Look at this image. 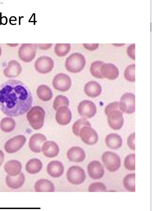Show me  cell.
<instances>
[{
  "label": "cell",
  "mask_w": 152,
  "mask_h": 211,
  "mask_svg": "<svg viewBox=\"0 0 152 211\" xmlns=\"http://www.w3.org/2000/svg\"><path fill=\"white\" fill-rule=\"evenodd\" d=\"M32 101L29 89L20 80H9L0 85V109L8 116L25 113L31 108Z\"/></svg>",
  "instance_id": "cell-1"
},
{
  "label": "cell",
  "mask_w": 152,
  "mask_h": 211,
  "mask_svg": "<svg viewBox=\"0 0 152 211\" xmlns=\"http://www.w3.org/2000/svg\"><path fill=\"white\" fill-rule=\"evenodd\" d=\"M104 112L107 116L109 126L114 130L120 129L123 126L124 119L119 102L115 101L109 104L105 107Z\"/></svg>",
  "instance_id": "cell-2"
},
{
  "label": "cell",
  "mask_w": 152,
  "mask_h": 211,
  "mask_svg": "<svg viewBox=\"0 0 152 211\" xmlns=\"http://www.w3.org/2000/svg\"><path fill=\"white\" fill-rule=\"evenodd\" d=\"M45 112L41 107H33L28 112L26 117L31 126L35 130H39L43 126Z\"/></svg>",
  "instance_id": "cell-3"
},
{
  "label": "cell",
  "mask_w": 152,
  "mask_h": 211,
  "mask_svg": "<svg viewBox=\"0 0 152 211\" xmlns=\"http://www.w3.org/2000/svg\"><path fill=\"white\" fill-rule=\"evenodd\" d=\"M86 61L84 56L79 53H74L69 55L65 62V67L69 72L75 73L84 68Z\"/></svg>",
  "instance_id": "cell-4"
},
{
  "label": "cell",
  "mask_w": 152,
  "mask_h": 211,
  "mask_svg": "<svg viewBox=\"0 0 152 211\" xmlns=\"http://www.w3.org/2000/svg\"><path fill=\"white\" fill-rule=\"evenodd\" d=\"M101 159L106 169L110 172H116L120 167V158L114 152L108 151L105 152L102 155Z\"/></svg>",
  "instance_id": "cell-5"
},
{
  "label": "cell",
  "mask_w": 152,
  "mask_h": 211,
  "mask_svg": "<svg viewBox=\"0 0 152 211\" xmlns=\"http://www.w3.org/2000/svg\"><path fill=\"white\" fill-rule=\"evenodd\" d=\"M66 177L71 184L78 185L83 183L86 179L85 171L78 166H72L69 168L66 173Z\"/></svg>",
  "instance_id": "cell-6"
},
{
  "label": "cell",
  "mask_w": 152,
  "mask_h": 211,
  "mask_svg": "<svg viewBox=\"0 0 152 211\" xmlns=\"http://www.w3.org/2000/svg\"><path fill=\"white\" fill-rule=\"evenodd\" d=\"M77 111L80 115L84 119H89L93 117L97 111L96 107L92 101L88 100H84L79 104Z\"/></svg>",
  "instance_id": "cell-7"
},
{
  "label": "cell",
  "mask_w": 152,
  "mask_h": 211,
  "mask_svg": "<svg viewBox=\"0 0 152 211\" xmlns=\"http://www.w3.org/2000/svg\"><path fill=\"white\" fill-rule=\"evenodd\" d=\"M53 88L56 90L62 92L68 91L72 85L70 77L67 74L60 73L54 77L52 81Z\"/></svg>",
  "instance_id": "cell-8"
},
{
  "label": "cell",
  "mask_w": 152,
  "mask_h": 211,
  "mask_svg": "<svg viewBox=\"0 0 152 211\" xmlns=\"http://www.w3.org/2000/svg\"><path fill=\"white\" fill-rule=\"evenodd\" d=\"M119 106L121 110L123 112L130 114L135 110V96L132 93H126L121 97Z\"/></svg>",
  "instance_id": "cell-9"
},
{
  "label": "cell",
  "mask_w": 152,
  "mask_h": 211,
  "mask_svg": "<svg viewBox=\"0 0 152 211\" xmlns=\"http://www.w3.org/2000/svg\"><path fill=\"white\" fill-rule=\"evenodd\" d=\"M54 62L48 56H43L37 58L34 66L36 71L39 73L45 74L51 71L54 67Z\"/></svg>",
  "instance_id": "cell-10"
},
{
  "label": "cell",
  "mask_w": 152,
  "mask_h": 211,
  "mask_svg": "<svg viewBox=\"0 0 152 211\" xmlns=\"http://www.w3.org/2000/svg\"><path fill=\"white\" fill-rule=\"evenodd\" d=\"M79 136L83 142L89 145H95L98 140V134L91 126H85L82 128Z\"/></svg>",
  "instance_id": "cell-11"
},
{
  "label": "cell",
  "mask_w": 152,
  "mask_h": 211,
  "mask_svg": "<svg viewBox=\"0 0 152 211\" xmlns=\"http://www.w3.org/2000/svg\"><path fill=\"white\" fill-rule=\"evenodd\" d=\"M26 141V137L23 135H19L8 140L4 145V149L9 153H15L20 149Z\"/></svg>",
  "instance_id": "cell-12"
},
{
  "label": "cell",
  "mask_w": 152,
  "mask_h": 211,
  "mask_svg": "<svg viewBox=\"0 0 152 211\" xmlns=\"http://www.w3.org/2000/svg\"><path fill=\"white\" fill-rule=\"evenodd\" d=\"M89 176L94 180H99L103 176L104 171L102 165L99 161L94 160L90 162L87 167Z\"/></svg>",
  "instance_id": "cell-13"
},
{
  "label": "cell",
  "mask_w": 152,
  "mask_h": 211,
  "mask_svg": "<svg viewBox=\"0 0 152 211\" xmlns=\"http://www.w3.org/2000/svg\"><path fill=\"white\" fill-rule=\"evenodd\" d=\"M72 118V112L67 106H61L56 110L55 119L59 125L65 126L71 122Z\"/></svg>",
  "instance_id": "cell-14"
},
{
  "label": "cell",
  "mask_w": 152,
  "mask_h": 211,
  "mask_svg": "<svg viewBox=\"0 0 152 211\" xmlns=\"http://www.w3.org/2000/svg\"><path fill=\"white\" fill-rule=\"evenodd\" d=\"M46 140V137L43 134L40 133L35 134L29 139V148L34 153H40L42 151V145Z\"/></svg>",
  "instance_id": "cell-15"
},
{
  "label": "cell",
  "mask_w": 152,
  "mask_h": 211,
  "mask_svg": "<svg viewBox=\"0 0 152 211\" xmlns=\"http://www.w3.org/2000/svg\"><path fill=\"white\" fill-rule=\"evenodd\" d=\"M66 156L70 161L75 163H80L83 161L86 157L84 150L79 146H73L68 150Z\"/></svg>",
  "instance_id": "cell-16"
},
{
  "label": "cell",
  "mask_w": 152,
  "mask_h": 211,
  "mask_svg": "<svg viewBox=\"0 0 152 211\" xmlns=\"http://www.w3.org/2000/svg\"><path fill=\"white\" fill-rule=\"evenodd\" d=\"M37 48L35 44H23L20 49L23 60L26 62L31 61L35 56Z\"/></svg>",
  "instance_id": "cell-17"
},
{
  "label": "cell",
  "mask_w": 152,
  "mask_h": 211,
  "mask_svg": "<svg viewBox=\"0 0 152 211\" xmlns=\"http://www.w3.org/2000/svg\"><path fill=\"white\" fill-rule=\"evenodd\" d=\"M47 171L48 174L52 177L58 178L63 174L64 168L62 163L58 161H53L48 164Z\"/></svg>",
  "instance_id": "cell-18"
},
{
  "label": "cell",
  "mask_w": 152,
  "mask_h": 211,
  "mask_svg": "<svg viewBox=\"0 0 152 211\" xmlns=\"http://www.w3.org/2000/svg\"><path fill=\"white\" fill-rule=\"evenodd\" d=\"M42 150L45 156L52 158L58 156L59 149L58 145L55 142L49 141L44 142L42 145Z\"/></svg>",
  "instance_id": "cell-19"
},
{
  "label": "cell",
  "mask_w": 152,
  "mask_h": 211,
  "mask_svg": "<svg viewBox=\"0 0 152 211\" xmlns=\"http://www.w3.org/2000/svg\"><path fill=\"white\" fill-rule=\"evenodd\" d=\"M101 73L104 78L110 80L115 79L119 74L118 70L115 66L110 63H104L101 68Z\"/></svg>",
  "instance_id": "cell-20"
},
{
  "label": "cell",
  "mask_w": 152,
  "mask_h": 211,
  "mask_svg": "<svg viewBox=\"0 0 152 211\" xmlns=\"http://www.w3.org/2000/svg\"><path fill=\"white\" fill-rule=\"evenodd\" d=\"M25 180V176L22 172L14 176L8 175L6 177L7 185L9 187L12 189H17L21 187L23 185Z\"/></svg>",
  "instance_id": "cell-21"
},
{
  "label": "cell",
  "mask_w": 152,
  "mask_h": 211,
  "mask_svg": "<svg viewBox=\"0 0 152 211\" xmlns=\"http://www.w3.org/2000/svg\"><path fill=\"white\" fill-rule=\"evenodd\" d=\"M22 165L20 162L15 160H10L6 162L4 166V169L8 175L12 176L19 174L22 170Z\"/></svg>",
  "instance_id": "cell-22"
},
{
  "label": "cell",
  "mask_w": 152,
  "mask_h": 211,
  "mask_svg": "<svg viewBox=\"0 0 152 211\" xmlns=\"http://www.w3.org/2000/svg\"><path fill=\"white\" fill-rule=\"evenodd\" d=\"M84 91L88 96L95 98L99 96L102 92V87L100 84L95 81H90L84 87Z\"/></svg>",
  "instance_id": "cell-23"
},
{
  "label": "cell",
  "mask_w": 152,
  "mask_h": 211,
  "mask_svg": "<svg viewBox=\"0 0 152 211\" xmlns=\"http://www.w3.org/2000/svg\"><path fill=\"white\" fill-rule=\"evenodd\" d=\"M105 141L106 146L113 150L119 149L122 144V139L121 136L115 133L107 135L105 138Z\"/></svg>",
  "instance_id": "cell-24"
},
{
  "label": "cell",
  "mask_w": 152,
  "mask_h": 211,
  "mask_svg": "<svg viewBox=\"0 0 152 211\" xmlns=\"http://www.w3.org/2000/svg\"><path fill=\"white\" fill-rule=\"evenodd\" d=\"M34 189L37 192H54L55 187L50 180L45 179H40L36 182L34 185Z\"/></svg>",
  "instance_id": "cell-25"
},
{
  "label": "cell",
  "mask_w": 152,
  "mask_h": 211,
  "mask_svg": "<svg viewBox=\"0 0 152 211\" xmlns=\"http://www.w3.org/2000/svg\"><path fill=\"white\" fill-rule=\"evenodd\" d=\"M42 162L37 158L30 159L27 162L25 166L26 171L31 174L38 173L42 170Z\"/></svg>",
  "instance_id": "cell-26"
},
{
  "label": "cell",
  "mask_w": 152,
  "mask_h": 211,
  "mask_svg": "<svg viewBox=\"0 0 152 211\" xmlns=\"http://www.w3.org/2000/svg\"><path fill=\"white\" fill-rule=\"evenodd\" d=\"M37 93L38 98L44 101L50 100L53 96L51 89L45 85H40L38 87L37 90Z\"/></svg>",
  "instance_id": "cell-27"
},
{
  "label": "cell",
  "mask_w": 152,
  "mask_h": 211,
  "mask_svg": "<svg viewBox=\"0 0 152 211\" xmlns=\"http://www.w3.org/2000/svg\"><path fill=\"white\" fill-rule=\"evenodd\" d=\"M124 187L127 191L135 192V174L130 173L127 174L123 180Z\"/></svg>",
  "instance_id": "cell-28"
},
{
  "label": "cell",
  "mask_w": 152,
  "mask_h": 211,
  "mask_svg": "<svg viewBox=\"0 0 152 211\" xmlns=\"http://www.w3.org/2000/svg\"><path fill=\"white\" fill-rule=\"evenodd\" d=\"M16 123L12 118H6L3 119L0 123L1 130L4 132L8 133L13 131L15 128Z\"/></svg>",
  "instance_id": "cell-29"
},
{
  "label": "cell",
  "mask_w": 152,
  "mask_h": 211,
  "mask_svg": "<svg viewBox=\"0 0 152 211\" xmlns=\"http://www.w3.org/2000/svg\"><path fill=\"white\" fill-rule=\"evenodd\" d=\"M85 126H91L90 122L86 119H80L76 121L72 126V131L74 134L77 136H79L80 131Z\"/></svg>",
  "instance_id": "cell-30"
},
{
  "label": "cell",
  "mask_w": 152,
  "mask_h": 211,
  "mask_svg": "<svg viewBox=\"0 0 152 211\" xmlns=\"http://www.w3.org/2000/svg\"><path fill=\"white\" fill-rule=\"evenodd\" d=\"M104 63L102 61H96L93 62L91 64L90 71L94 77L98 78H104L101 73V68Z\"/></svg>",
  "instance_id": "cell-31"
},
{
  "label": "cell",
  "mask_w": 152,
  "mask_h": 211,
  "mask_svg": "<svg viewBox=\"0 0 152 211\" xmlns=\"http://www.w3.org/2000/svg\"><path fill=\"white\" fill-rule=\"evenodd\" d=\"M70 48L69 44H56L54 48V52L58 56L63 57L68 54Z\"/></svg>",
  "instance_id": "cell-32"
},
{
  "label": "cell",
  "mask_w": 152,
  "mask_h": 211,
  "mask_svg": "<svg viewBox=\"0 0 152 211\" xmlns=\"http://www.w3.org/2000/svg\"><path fill=\"white\" fill-rule=\"evenodd\" d=\"M69 104V101L66 96L62 95H59L56 96L54 100L53 107L56 111L60 107L62 106L68 107Z\"/></svg>",
  "instance_id": "cell-33"
},
{
  "label": "cell",
  "mask_w": 152,
  "mask_h": 211,
  "mask_svg": "<svg viewBox=\"0 0 152 211\" xmlns=\"http://www.w3.org/2000/svg\"><path fill=\"white\" fill-rule=\"evenodd\" d=\"M125 168L129 171L135 170V154L132 153L127 155L124 162Z\"/></svg>",
  "instance_id": "cell-34"
},
{
  "label": "cell",
  "mask_w": 152,
  "mask_h": 211,
  "mask_svg": "<svg viewBox=\"0 0 152 211\" xmlns=\"http://www.w3.org/2000/svg\"><path fill=\"white\" fill-rule=\"evenodd\" d=\"M135 64L129 65L126 69L124 73V76L127 80L134 82L135 81Z\"/></svg>",
  "instance_id": "cell-35"
},
{
  "label": "cell",
  "mask_w": 152,
  "mask_h": 211,
  "mask_svg": "<svg viewBox=\"0 0 152 211\" xmlns=\"http://www.w3.org/2000/svg\"><path fill=\"white\" fill-rule=\"evenodd\" d=\"M107 188L105 185L101 182H95L91 183L88 187L89 192H104Z\"/></svg>",
  "instance_id": "cell-36"
},
{
  "label": "cell",
  "mask_w": 152,
  "mask_h": 211,
  "mask_svg": "<svg viewBox=\"0 0 152 211\" xmlns=\"http://www.w3.org/2000/svg\"><path fill=\"white\" fill-rule=\"evenodd\" d=\"M135 133L131 134L128 137L127 139V144L129 148L133 150H135Z\"/></svg>",
  "instance_id": "cell-37"
},
{
  "label": "cell",
  "mask_w": 152,
  "mask_h": 211,
  "mask_svg": "<svg viewBox=\"0 0 152 211\" xmlns=\"http://www.w3.org/2000/svg\"><path fill=\"white\" fill-rule=\"evenodd\" d=\"M127 53L129 56L133 59L135 60V44H132L129 46L127 50Z\"/></svg>",
  "instance_id": "cell-38"
},
{
  "label": "cell",
  "mask_w": 152,
  "mask_h": 211,
  "mask_svg": "<svg viewBox=\"0 0 152 211\" xmlns=\"http://www.w3.org/2000/svg\"><path fill=\"white\" fill-rule=\"evenodd\" d=\"M84 47L86 49L92 51L96 49L99 45L98 44H83Z\"/></svg>",
  "instance_id": "cell-39"
},
{
  "label": "cell",
  "mask_w": 152,
  "mask_h": 211,
  "mask_svg": "<svg viewBox=\"0 0 152 211\" xmlns=\"http://www.w3.org/2000/svg\"><path fill=\"white\" fill-rule=\"evenodd\" d=\"M52 45V44H37L36 45L39 49L46 50L50 48Z\"/></svg>",
  "instance_id": "cell-40"
},
{
  "label": "cell",
  "mask_w": 152,
  "mask_h": 211,
  "mask_svg": "<svg viewBox=\"0 0 152 211\" xmlns=\"http://www.w3.org/2000/svg\"><path fill=\"white\" fill-rule=\"evenodd\" d=\"M4 160V154L3 152L0 150V166L3 163Z\"/></svg>",
  "instance_id": "cell-41"
}]
</instances>
